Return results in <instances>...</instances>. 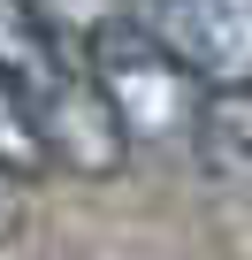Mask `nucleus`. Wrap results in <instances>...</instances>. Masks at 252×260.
Returning a JSON list of instances; mask_svg holds the SVG:
<instances>
[{
    "instance_id": "nucleus-1",
    "label": "nucleus",
    "mask_w": 252,
    "mask_h": 260,
    "mask_svg": "<svg viewBox=\"0 0 252 260\" xmlns=\"http://www.w3.org/2000/svg\"><path fill=\"white\" fill-rule=\"evenodd\" d=\"M0 84L23 107L39 161H61L69 176H115L130 161V138L107 115V100L92 92V77L77 69V54L54 46V31L39 23L31 0H0Z\"/></svg>"
},
{
    "instance_id": "nucleus-2",
    "label": "nucleus",
    "mask_w": 252,
    "mask_h": 260,
    "mask_svg": "<svg viewBox=\"0 0 252 260\" xmlns=\"http://www.w3.org/2000/svg\"><path fill=\"white\" fill-rule=\"evenodd\" d=\"M77 69L92 77V92H99L107 115L122 122V138H176V130H191L199 92L184 84V69L153 46V31H146L138 16H107V23L84 39Z\"/></svg>"
},
{
    "instance_id": "nucleus-3",
    "label": "nucleus",
    "mask_w": 252,
    "mask_h": 260,
    "mask_svg": "<svg viewBox=\"0 0 252 260\" xmlns=\"http://www.w3.org/2000/svg\"><path fill=\"white\" fill-rule=\"evenodd\" d=\"M146 31L191 92H252V0H153Z\"/></svg>"
},
{
    "instance_id": "nucleus-4",
    "label": "nucleus",
    "mask_w": 252,
    "mask_h": 260,
    "mask_svg": "<svg viewBox=\"0 0 252 260\" xmlns=\"http://www.w3.org/2000/svg\"><path fill=\"white\" fill-rule=\"evenodd\" d=\"M191 146H199V169L222 191L252 199V92H199Z\"/></svg>"
},
{
    "instance_id": "nucleus-5",
    "label": "nucleus",
    "mask_w": 252,
    "mask_h": 260,
    "mask_svg": "<svg viewBox=\"0 0 252 260\" xmlns=\"http://www.w3.org/2000/svg\"><path fill=\"white\" fill-rule=\"evenodd\" d=\"M31 8H39V23L54 31V46H61V54H84V39H92L107 16H122L115 0H31Z\"/></svg>"
},
{
    "instance_id": "nucleus-6",
    "label": "nucleus",
    "mask_w": 252,
    "mask_h": 260,
    "mask_svg": "<svg viewBox=\"0 0 252 260\" xmlns=\"http://www.w3.org/2000/svg\"><path fill=\"white\" fill-rule=\"evenodd\" d=\"M0 169H8V176H31L39 169V138H31L23 107L8 100V84H0Z\"/></svg>"
}]
</instances>
